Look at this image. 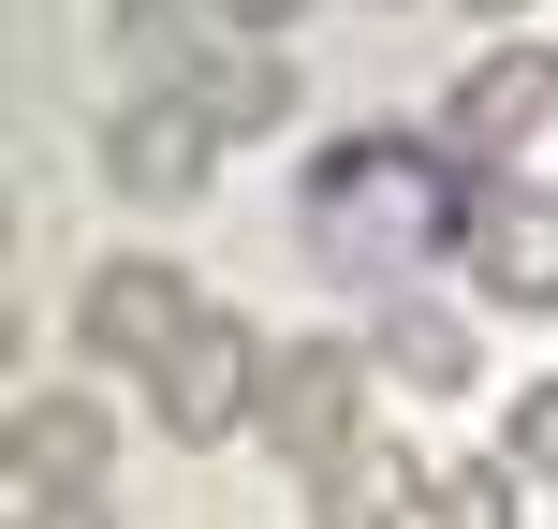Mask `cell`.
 <instances>
[{"label": "cell", "instance_id": "11", "mask_svg": "<svg viewBox=\"0 0 558 529\" xmlns=\"http://www.w3.org/2000/svg\"><path fill=\"white\" fill-rule=\"evenodd\" d=\"M221 45V15L206 0H104V59L133 88H192V59Z\"/></svg>", "mask_w": 558, "mask_h": 529}, {"label": "cell", "instance_id": "13", "mask_svg": "<svg viewBox=\"0 0 558 529\" xmlns=\"http://www.w3.org/2000/svg\"><path fill=\"white\" fill-rule=\"evenodd\" d=\"M412 485H426V456H412V442H383V426H367V442L338 456L324 485H308V515H367V529H397V515H412Z\"/></svg>", "mask_w": 558, "mask_h": 529}, {"label": "cell", "instance_id": "7", "mask_svg": "<svg viewBox=\"0 0 558 529\" xmlns=\"http://www.w3.org/2000/svg\"><path fill=\"white\" fill-rule=\"evenodd\" d=\"M426 133L471 147V163L544 147V133H558V45H544V29H500L485 59H456V88H441V118H426Z\"/></svg>", "mask_w": 558, "mask_h": 529}, {"label": "cell", "instance_id": "17", "mask_svg": "<svg viewBox=\"0 0 558 529\" xmlns=\"http://www.w3.org/2000/svg\"><path fill=\"white\" fill-rule=\"evenodd\" d=\"M15 353H29V324H15V294H0V368H15Z\"/></svg>", "mask_w": 558, "mask_h": 529}, {"label": "cell", "instance_id": "15", "mask_svg": "<svg viewBox=\"0 0 558 529\" xmlns=\"http://www.w3.org/2000/svg\"><path fill=\"white\" fill-rule=\"evenodd\" d=\"M221 29H294V15H324V0H206Z\"/></svg>", "mask_w": 558, "mask_h": 529}, {"label": "cell", "instance_id": "4", "mask_svg": "<svg viewBox=\"0 0 558 529\" xmlns=\"http://www.w3.org/2000/svg\"><path fill=\"white\" fill-rule=\"evenodd\" d=\"M265 353H279V338L251 324V309H206V324L177 338L162 368H147V412H162V442H192V456H221L235 426L265 412Z\"/></svg>", "mask_w": 558, "mask_h": 529}, {"label": "cell", "instance_id": "12", "mask_svg": "<svg viewBox=\"0 0 558 529\" xmlns=\"http://www.w3.org/2000/svg\"><path fill=\"white\" fill-rule=\"evenodd\" d=\"M397 529H530V471H514V456H426V485H412V515Z\"/></svg>", "mask_w": 558, "mask_h": 529}, {"label": "cell", "instance_id": "1", "mask_svg": "<svg viewBox=\"0 0 558 529\" xmlns=\"http://www.w3.org/2000/svg\"><path fill=\"white\" fill-rule=\"evenodd\" d=\"M485 192H500V163H471V147H441V133H324L294 163V236H308L324 279L397 294L426 251H471Z\"/></svg>", "mask_w": 558, "mask_h": 529}, {"label": "cell", "instance_id": "9", "mask_svg": "<svg viewBox=\"0 0 558 529\" xmlns=\"http://www.w3.org/2000/svg\"><path fill=\"white\" fill-rule=\"evenodd\" d=\"M367 368H383L397 397H471L485 383V324L397 279V294H367Z\"/></svg>", "mask_w": 558, "mask_h": 529}, {"label": "cell", "instance_id": "14", "mask_svg": "<svg viewBox=\"0 0 558 529\" xmlns=\"http://www.w3.org/2000/svg\"><path fill=\"white\" fill-rule=\"evenodd\" d=\"M500 456H514L530 485H558V368H544V383H514V412H500Z\"/></svg>", "mask_w": 558, "mask_h": 529}, {"label": "cell", "instance_id": "21", "mask_svg": "<svg viewBox=\"0 0 558 529\" xmlns=\"http://www.w3.org/2000/svg\"><path fill=\"white\" fill-rule=\"evenodd\" d=\"M0 515H15V501H0Z\"/></svg>", "mask_w": 558, "mask_h": 529}, {"label": "cell", "instance_id": "3", "mask_svg": "<svg viewBox=\"0 0 558 529\" xmlns=\"http://www.w3.org/2000/svg\"><path fill=\"white\" fill-rule=\"evenodd\" d=\"M88 163H104V192H118V206H147V221H177V206L221 192V133H206L192 88H118L104 133H88Z\"/></svg>", "mask_w": 558, "mask_h": 529}, {"label": "cell", "instance_id": "16", "mask_svg": "<svg viewBox=\"0 0 558 529\" xmlns=\"http://www.w3.org/2000/svg\"><path fill=\"white\" fill-rule=\"evenodd\" d=\"M0 529H104V501H15Z\"/></svg>", "mask_w": 558, "mask_h": 529}, {"label": "cell", "instance_id": "19", "mask_svg": "<svg viewBox=\"0 0 558 529\" xmlns=\"http://www.w3.org/2000/svg\"><path fill=\"white\" fill-rule=\"evenodd\" d=\"M0 251H15V192H0Z\"/></svg>", "mask_w": 558, "mask_h": 529}, {"label": "cell", "instance_id": "6", "mask_svg": "<svg viewBox=\"0 0 558 529\" xmlns=\"http://www.w3.org/2000/svg\"><path fill=\"white\" fill-rule=\"evenodd\" d=\"M192 324H206V294H192L177 251H104V265L74 279V353L88 368H162Z\"/></svg>", "mask_w": 558, "mask_h": 529}, {"label": "cell", "instance_id": "10", "mask_svg": "<svg viewBox=\"0 0 558 529\" xmlns=\"http://www.w3.org/2000/svg\"><path fill=\"white\" fill-rule=\"evenodd\" d=\"M192 104H206V133L221 147H251V133H294V59H279V29H221V45L192 59Z\"/></svg>", "mask_w": 558, "mask_h": 529}, {"label": "cell", "instance_id": "20", "mask_svg": "<svg viewBox=\"0 0 558 529\" xmlns=\"http://www.w3.org/2000/svg\"><path fill=\"white\" fill-rule=\"evenodd\" d=\"M308 529H367V515H308Z\"/></svg>", "mask_w": 558, "mask_h": 529}, {"label": "cell", "instance_id": "8", "mask_svg": "<svg viewBox=\"0 0 558 529\" xmlns=\"http://www.w3.org/2000/svg\"><path fill=\"white\" fill-rule=\"evenodd\" d=\"M456 265H471V309H514V324H544V309H558V192H514V177H500Z\"/></svg>", "mask_w": 558, "mask_h": 529}, {"label": "cell", "instance_id": "2", "mask_svg": "<svg viewBox=\"0 0 558 529\" xmlns=\"http://www.w3.org/2000/svg\"><path fill=\"white\" fill-rule=\"evenodd\" d=\"M367 383H383V368H367V338H279V353H265V456H279V471H294V485H324L338 471V456H353L367 442Z\"/></svg>", "mask_w": 558, "mask_h": 529}, {"label": "cell", "instance_id": "18", "mask_svg": "<svg viewBox=\"0 0 558 529\" xmlns=\"http://www.w3.org/2000/svg\"><path fill=\"white\" fill-rule=\"evenodd\" d=\"M456 15H530V0H456Z\"/></svg>", "mask_w": 558, "mask_h": 529}, {"label": "cell", "instance_id": "5", "mask_svg": "<svg viewBox=\"0 0 558 529\" xmlns=\"http://www.w3.org/2000/svg\"><path fill=\"white\" fill-rule=\"evenodd\" d=\"M0 485H15V501H104V485H118V412H104V383H29V397H0Z\"/></svg>", "mask_w": 558, "mask_h": 529}]
</instances>
